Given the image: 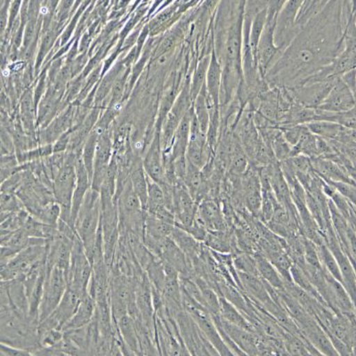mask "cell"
Masks as SVG:
<instances>
[{
	"instance_id": "d4e9b609",
	"label": "cell",
	"mask_w": 356,
	"mask_h": 356,
	"mask_svg": "<svg viewBox=\"0 0 356 356\" xmlns=\"http://www.w3.org/2000/svg\"><path fill=\"white\" fill-rule=\"evenodd\" d=\"M130 183L136 195H138L143 209L146 211V203H147L148 184L144 168H143L142 158L136 156L134 160L131 171L129 177Z\"/></svg>"
},
{
	"instance_id": "4fadbf2b",
	"label": "cell",
	"mask_w": 356,
	"mask_h": 356,
	"mask_svg": "<svg viewBox=\"0 0 356 356\" xmlns=\"http://www.w3.org/2000/svg\"><path fill=\"white\" fill-rule=\"evenodd\" d=\"M306 126L314 135L323 139L346 145L355 144V129H348L339 124L325 120H314L306 124Z\"/></svg>"
},
{
	"instance_id": "7402d4cb",
	"label": "cell",
	"mask_w": 356,
	"mask_h": 356,
	"mask_svg": "<svg viewBox=\"0 0 356 356\" xmlns=\"http://www.w3.org/2000/svg\"><path fill=\"white\" fill-rule=\"evenodd\" d=\"M170 237L182 250L183 252L186 254L191 265H193L199 259L200 254H202L205 247L204 243H200L192 235L183 230L182 228L176 227V225H175L172 232H171Z\"/></svg>"
},
{
	"instance_id": "74e56055",
	"label": "cell",
	"mask_w": 356,
	"mask_h": 356,
	"mask_svg": "<svg viewBox=\"0 0 356 356\" xmlns=\"http://www.w3.org/2000/svg\"><path fill=\"white\" fill-rule=\"evenodd\" d=\"M183 230L187 232L189 234L192 235L195 240L200 241V243H204L207 234H208V230L204 225L200 224V222L197 221L195 218V221L188 227L184 228Z\"/></svg>"
},
{
	"instance_id": "8d00e7d4",
	"label": "cell",
	"mask_w": 356,
	"mask_h": 356,
	"mask_svg": "<svg viewBox=\"0 0 356 356\" xmlns=\"http://www.w3.org/2000/svg\"><path fill=\"white\" fill-rule=\"evenodd\" d=\"M323 180L325 181L327 184H330V186H332L336 192H338L339 195L344 196L346 199L349 200V202L355 204V184L342 182V181Z\"/></svg>"
},
{
	"instance_id": "836d02e7",
	"label": "cell",
	"mask_w": 356,
	"mask_h": 356,
	"mask_svg": "<svg viewBox=\"0 0 356 356\" xmlns=\"http://www.w3.org/2000/svg\"><path fill=\"white\" fill-rule=\"evenodd\" d=\"M233 257L234 265L238 272L259 276L255 257L253 255L246 252H239L234 254Z\"/></svg>"
},
{
	"instance_id": "52a82bcc",
	"label": "cell",
	"mask_w": 356,
	"mask_h": 356,
	"mask_svg": "<svg viewBox=\"0 0 356 356\" xmlns=\"http://www.w3.org/2000/svg\"><path fill=\"white\" fill-rule=\"evenodd\" d=\"M92 275V264L85 252L83 244L77 237L73 243L71 260L65 273L67 285L87 291Z\"/></svg>"
},
{
	"instance_id": "8fae6325",
	"label": "cell",
	"mask_w": 356,
	"mask_h": 356,
	"mask_svg": "<svg viewBox=\"0 0 356 356\" xmlns=\"http://www.w3.org/2000/svg\"><path fill=\"white\" fill-rule=\"evenodd\" d=\"M355 94L346 86L342 79L338 78L332 86L328 95L323 103L316 108L328 113H342L355 108Z\"/></svg>"
},
{
	"instance_id": "ab89813d",
	"label": "cell",
	"mask_w": 356,
	"mask_h": 356,
	"mask_svg": "<svg viewBox=\"0 0 356 356\" xmlns=\"http://www.w3.org/2000/svg\"><path fill=\"white\" fill-rule=\"evenodd\" d=\"M353 93L355 94V68L349 70L340 77Z\"/></svg>"
},
{
	"instance_id": "3957f363",
	"label": "cell",
	"mask_w": 356,
	"mask_h": 356,
	"mask_svg": "<svg viewBox=\"0 0 356 356\" xmlns=\"http://www.w3.org/2000/svg\"><path fill=\"white\" fill-rule=\"evenodd\" d=\"M47 241L29 245L18 251L4 265L0 266V280L9 282L24 277L33 267L46 260Z\"/></svg>"
},
{
	"instance_id": "b9f144b4",
	"label": "cell",
	"mask_w": 356,
	"mask_h": 356,
	"mask_svg": "<svg viewBox=\"0 0 356 356\" xmlns=\"http://www.w3.org/2000/svg\"><path fill=\"white\" fill-rule=\"evenodd\" d=\"M14 154L9 152L8 149L6 148L4 143H3L1 138H0V158L4 157V156Z\"/></svg>"
},
{
	"instance_id": "5b68a950",
	"label": "cell",
	"mask_w": 356,
	"mask_h": 356,
	"mask_svg": "<svg viewBox=\"0 0 356 356\" xmlns=\"http://www.w3.org/2000/svg\"><path fill=\"white\" fill-rule=\"evenodd\" d=\"M67 287L65 272L58 267L47 270L39 307V323L46 319L62 300Z\"/></svg>"
},
{
	"instance_id": "1f68e13d",
	"label": "cell",
	"mask_w": 356,
	"mask_h": 356,
	"mask_svg": "<svg viewBox=\"0 0 356 356\" xmlns=\"http://www.w3.org/2000/svg\"><path fill=\"white\" fill-rule=\"evenodd\" d=\"M316 248L318 255H319L320 261L321 264H322L323 269L325 270L329 275H332L333 278L338 280V281L342 284V276L341 273H340L338 263H337L335 257H334L332 253L330 252L328 247L326 246L325 243H323L319 245V246H316Z\"/></svg>"
},
{
	"instance_id": "d590c367",
	"label": "cell",
	"mask_w": 356,
	"mask_h": 356,
	"mask_svg": "<svg viewBox=\"0 0 356 356\" xmlns=\"http://www.w3.org/2000/svg\"><path fill=\"white\" fill-rule=\"evenodd\" d=\"M63 339L62 330L50 329L39 332L40 348H52L61 343Z\"/></svg>"
},
{
	"instance_id": "4316f807",
	"label": "cell",
	"mask_w": 356,
	"mask_h": 356,
	"mask_svg": "<svg viewBox=\"0 0 356 356\" xmlns=\"http://www.w3.org/2000/svg\"><path fill=\"white\" fill-rule=\"evenodd\" d=\"M219 300H220V312H219V316H220L222 319L234 324V325L239 326L241 327V328L250 330V332L257 333L252 324L247 320V318L243 316V314L238 310L234 305H232L230 302L225 300L222 296H219Z\"/></svg>"
},
{
	"instance_id": "9c48e42d",
	"label": "cell",
	"mask_w": 356,
	"mask_h": 356,
	"mask_svg": "<svg viewBox=\"0 0 356 356\" xmlns=\"http://www.w3.org/2000/svg\"><path fill=\"white\" fill-rule=\"evenodd\" d=\"M113 156V142L111 133L108 129L103 135L99 136L95 146V152L93 164V174H92L91 189L99 193L102 182L106 175L107 168L109 166Z\"/></svg>"
},
{
	"instance_id": "f546056e",
	"label": "cell",
	"mask_w": 356,
	"mask_h": 356,
	"mask_svg": "<svg viewBox=\"0 0 356 356\" xmlns=\"http://www.w3.org/2000/svg\"><path fill=\"white\" fill-rule=\"evenodd\" d=\"M211 54L205 55L200 60L195 72H193L190 84L191 95H192L193 102L195 99L197 95L200 93L203 85L205 84L207 72H208L209 62H211Z\"/></svg>"
},
{
	"instance_id": "30bf717a",
	"label": "cell",
	"mask_w": 356,
	"mask_h": 356,
	"mask_svg": "<svg viewBox=\"0 0 356 356\" xmlns=\"http://www.w3.org/2000/svg\"><path fill=\"white\" fill-rule=\"evenodd\" d=\"M143 168L147 177L156 183L161 184L164 179L163 151L161 141V128L156 127L150 144L142 156Z\"/></svg>"
},
{
	"instance_id": "9a60e30c",
	"label": "cell",
	"mask_w": 356,
	"mask_h": 356,
	"mask_svg": "<svg viewBox=\"0 0 356 356\" xmlns=\"http://www.w3.org/2000/svg\"><path fill=\"white\" fill-rule=\"evenodd\" d=\"M218 319L229 339L236 345L240 350L244 353L245 355H257V343H259L257 333L234 325V324L222 319L219 316H218Z\"/></svg>"
},
{
	"instance_id": "277c9868",
	"label": "cell",
	"mask_w": 356,
	"mask_h": 356,
	"mask_svg": "<svg viewBox=\"0 0 356 356\" xmlns=\"http://www.w3.org/2000/svg\"><path fill=\"white\" fill-rule=\"evenodd\" d=\"M87 291H82L72 286L67 285L62 300L57 305L56 309L49 316L41 321L38 325V332L50 329L62 330L73 314L77 310L82 296Z\"/></svg>"
},
{
	"instance_id": "603a6c76",
	"label": "cell",
	"mask_w": 356,
	"mask_h": 356,
	"mask_svg": "<svg viewBox=\"0 0 356 356\" xmlns=\"http://www.w3.org/2000/svg\"><path fill=\"white\" fill-rule=\"evenodd\" d=\"M35 106H36V104L34 101L33 91L31 88H28L20 98L18 117L25 133L31 138L37 139L36 133H35V122H36Z\"/></svg>"
},
{
	"instance_id": "d6986e66",
	"label": "cell",
	"mask_w": 356,
	"mask_h": 356,
	"mask_svg": "<svg viewBox=\"0 0 356 356\" xmlns=\"http://www.w3.org/2000/svg\"><path fill=\"white\" fill-rule=\"evenodd\" d=\"M310 159L313 170L323 179L342 181V182L355 184V177L336 162L329 159L318 157V156Z\"/></svg>"
},
{
	"instance_id": "f35d334b",
	"label": "cell",
	"mask_w": 356,
	"mask_h": 356,
	"mask_svg": "<svg viewBox=\"0 0 356 356\" xmlns=\"http://www.w3.org/2000/svg\"><path fill=\"white\" fill-rule=\"evenodd\" d=\"M287 0H269L266 6V18L276 19Z\"/></svg>"
},
{
	"instance_id": "4dcf8cb0",
	"label": "cell",
	"mask_w": 356,
	"mask_h": 356,
	"mask_svg": "<svg viewBox=\"0 0 356 356\" xmlns=\"http://www.w3.org/2000/svg\"><path fill=\"white\" fill-rule=\"evenodd\" d=\"M266 21V8L263 9V10L260 11L259 14L256 15V17H254L252 22H251L250 25L249 35V47L251 53H252L254 59H255L256 63L257 44H259L260 36H261L264 27H265Z\"/></svg>"
},
{
	"instance_id": "60d3db41",
	"label": "cell",
	"mask_w": 356,
	"mask_h": 356,
	"mask_svg": "<svg viewBox=\"0 0 356 356\" xmlns=\"http://www.w3.org/2000/svg\"><path fill=\"white\" fill-rule=\"evenodd\" d=\"M17 252V250L12 249V248L0 245V266L4 265V264L12 259Z\"/></svg>"
},
{
	"instance_id": "484cf974",
	"label": "cell",
	"mask_w": 356,
	"mask_h": 356,
	"mask_svg": "<svg viewBox=\"0 0 356 356\" xmlns=\"http://www.w3.org/2000/svg\"><path fill=\"white\" fill-rule=\"evenodd\" d=\"M255 257L257 273L259 276L266 284L271 286L276 291H284V282L282 276L280 275L277 270L273 266L271 262L266 259L262 253L254 254Z\"/></svg>"
},
{
	"instance_id": "5bb4252c",
	"label": "cell",
	"mask_w": 356,
	"mask_h": 356,
	"mask_svg": "<svg viewBox=\"0 0 356 356\" xmlns=\"http://www.w3.org/2000/svg\"><path fill=\"white\" fill-rule=\"evenodd\" d=\"M74 106L67 107L49 125L43 127L38 138L40 145H53L60 136L71 129L74 124Z\"/></svg>"
},
{
	"instance_id": "cb8c5ba5",
	"label": "cell",
	"mask_w": 356,
	"mask_h": 356,
	"mask_svg": "<svg viewBox=\"0 0 356 356\" xmlns=\"http://www.w3.org/2000/svg\"><path fill=\"white\" fill-rule=\"evenodd\" d=\"M115 325L129 354L141 355L136 320L129 314H126L118 321Z\"/></svg>"
},
{
	"instance_id": "e575fe53",
	"label": "cell",
	"mask_w": 356,
	"mask_h": 356,
	"mask_svg": "<svg viewBox=\"0 0 356 356\" xmlns=\"http://www.w3.org/2000/svg\"><path fill=\"white\" fill-rule=\"evenodd\" d=\"M328 2L329 0H310L306 8L304 9V11L301 13L300 17L298 18L297 24L298 26L303 29L305 24H306L312 17H314V15H316L318 13L322 10L324 6L328 4Z\"/></svg>"
},
{
	"instance_id": "83f0119b",
	"label": "cell",
	"mask_w": 356,
	"mask_h": 356,
	"mask_svg": "<svg viewBox=\"0 0 356 356\" xmlns=\"http://www.w3.org/2000/svg\"><path fill=\"white\" fill-rule=\"evenodd\" d=\"M193 110L197 120H198L200 129L206 135L209 122V109L205 84L203 85L200 93L197 95L195 99L193 102Z\"/></svg>"
},
{
	"instance_id": "ac0fdd59",
	"label": "cell",
	"mask_w": 356,
	"mask_h": 356,
	"mask_svg": "<svg viewBox=\"0 0 356 356\" xmlns=\"http://www.w3.org/2000/svg\"><path fill=\"white\" fill-rule=\"evenodd\" d=\"M222 68L217 56L212 49L211 62H209L208 72L205 81L207 97L209 106L219 107L220 106V90Z\"/></svg>"
},
{
	"instance_id": "d6a6232c",
	"label": "cell",
	"mask_w": 356,
	"mask_h": 356,
	"mask_svg": "<svg viewBox=\"0 0 356 356\" xmlns=\"http://www.w3.org/2000/svg\"><path fill=\"white\" fill-rule=\"evenodd\" d=\"M291 276L292 282H293L296 285L298 286V287L302 289H304V291H307V293L313 296V297L319 300L321 303L325 305L323 298H321V296L318 293L316 288L314 287L313 284H311L309 279L307 278L306 273H305L303 270L300 268V267L295 265V264L291 266Z\"/></svg>"
},
{
	"instance_id": "8992f818",
	"label": "cell",
	"mask_w": 356,
	"mask_h": 356,
	"mask_svg": "<svg viewBox=\"0 0 356 356\" xmlns=\"http://www.w3.org/2000/svg\"><path fill=\"white\" fill-rule=\"evenodd\" d=\"M275 24L276 19L266 18L265 27L257 44L256 56L257 69L264 79L266 73L272 69L284 53L275 42Z\"/></svg>"
},
{
	"instance_id": "7a4b0ae2",
	"label": "cell",
	"mask_w": 356,
	"mask_h": 356,
	"mask_svg": "<svg viewBox=\"0 0 356 356\" xmlns=\"http://www.w3.org/2000/svg\"><path fill=\"white\" fill-rule=\"evenodd\" d=\"M72 152H65V163L54 177L52 191L54 198L61 208L62 220L73 227L71 218V209L73 192L76 183V163L79 160ZM75 229V228H74Z\"/></svg>"
},
{
	"instance_id": "44dd1931",
	"label": "cell",
	"mask_w": 356,
	"mask_h": 356,
	"mask_svg": "<svg viewBox=\"0 0 356 356\" xmlns=\"http://www.w3.org/2000/svg\"><path fill=\"white\" fill-rule=\"evenodd\" d=\"M97 304L93 298L85 292L79 302L77 310L73 316L68 321V323L63 326V332L68 330L82 328L87 326L94 319Z\"/></svg>"
},
{
	"instance_id": "ba28073f",
	"label": "cell",
	"mask_w": 356,
	"mask_h": 356,
	"mask_svg": "<svg viewBox=\"0 0 356 356\" xmlns=\"http://www.w3.org/2000/svg\"><path fill=\"white\" fill-rule=\"evenodd\" d=\"M337 79L325 81L306 82L294 87L286 88H288L295 103L316 109L328 95Z\"/></svg>"
},
{
	"instance_id": "2e32d148",
	"label": "cell",
	"mask_w": 356,
	"mask_h": 356,
	"mask_svg": "<svg viewBox=\"0 0 356 356\" xmlns=\"http://www.w3.org/2000/svg\"><path fill=\"white\" fill-rule=\"evenodd\" d=\"M158 257L162 262L174 267L180 276L190 277L192 275L193 267L189 259L170 237L164 240Z\"/></svg>"
},
{
	"instance_id": "ffe728a7",
	"label": "cell",
	"mask_w": 356,
	"mask_h": 356,
	"mask_svg": "<svg viewBox=\"0 0 356 356\" xmlns=\"http://www.w3.org/2000/svg\"><path fill=\"white\" fill-rule=\"evenodd\" d=\"M76 183L74 192H73L71 218L73 227L79 208L83 202L84 198L88 190L91 188V179L89 177L87 170H86L83 161L81 158L76 163Z\"/></svg>"
},
{
	"instance_id": "f1b7e54d",
	"label": "cell",
	"mask_w": 356,
	"mask_h": 356,
	"mask_svg": "<svg viewBox=\"0 0 356 356\" xmlns=\"http://www.w3.org/2000/svg\"><path fill=\"white\" fill-rule=\"evenodd\" d=\"M316 120H325L339 125L344 126L346 128L355 129V109L342 111V113H328L316 109Z\"/></svg>"
},
{
	"instance_id": "e0dca14e",
	"label": "cell",
	"mask_w": 356,
	"mask_h": 356,
	"mask_svg": "<svg viewBox=\"0 0 356 356\" xmlns=\"http://www.w3.org/2000/svg\"><path fill=\"white\" fill-rule=\"evenodd\" d=\"M302 336L323 355H339L324 330L314 318L300 327Z\"/></svg>"
},
{
	"instance_id": "6da1fadb",
	"label": "cell",
	"mask_w": 356,
	"mask_h": 356,
	"mask_svg": "<svg viewBox=\"0 0 356 356\" xmlns=\"http://www.w3.org/2000/svg\"><path fill=\"white\" fill-rule=\"evenodd\" d=\"M100 213L99 193L90 188L85 196L74 222L76 234L83 244L85 252L90 262L95 237L100 227Z\"/></svg>"
},
{
	"instance_id": "7c38bea8",
	"label": "cell",
	"mask_w": 356,
	"mask_h": 356,
	"mask_svg": "<svg viewBox=\"0 0 356 356\" xmlns=\"http://www.w3.org/2000/svg\"><path fill=\"white\" fill-rule=\"evenodd\" d=\"M195 219L208 231L231 230L222 215L220 200L206 199L197 207Z\"/></svg>"
}]
</instances>
